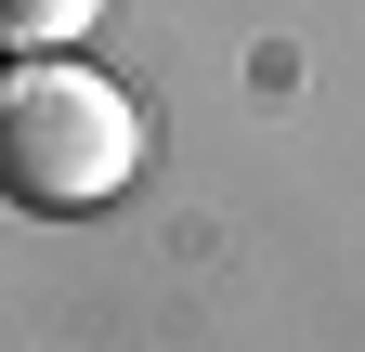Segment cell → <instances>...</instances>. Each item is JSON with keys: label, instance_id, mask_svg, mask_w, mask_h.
<instances>
[{"label": "cell", "instance_id": "2", "mask_svg": "<svg viewBox=\"0 0 365 352\" xmlns=\"http://www.w3.org/2000/svg\"><path fill=\"white\" fill-rule=\"evenodd\" d=\"M91 14H105V0H0V39H14V53H66Z\"/></svg>", "mask_w": 365, "mask_h": 352}, {"label": "cell", "instance_id": "1", "mask_svg": "<svg viewBox=\"0 0 365 352\" xmlns=\"http://www.w3.org/2000/svg\"><path fill=\"white\" fill-rule=\"evenodd\" d=\"M144 170V105L78 53H14L0 66V196L14 209H118Z\"/></svg>", "mask_w": 365, "mask_h": 352}]
</instances>
